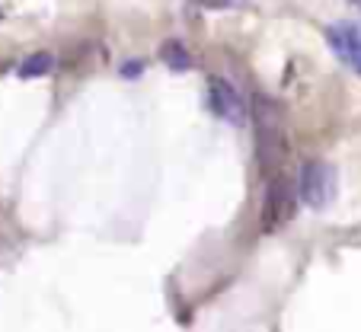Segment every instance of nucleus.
I'll list each match as a JSON object with an SVG mask.
<instances>
[{"mask_svg": "<svg viewBox=\"0 0 361 332\" xmlns=\"http://www.w3.org/2000/svg\"><path fill=\"white\" fill-rule=\"evenodd\" d=\"M294 185L288 183L285 176H272L266 189V202H262V230L272 233L279 227H285L288 221L294 217V208H298V198L294 195Z\"/></svg>", "mask_w": 361, "mask_h": 332, "instance_id": "3", "label": "nucleus"}, {"mask_svg": "<svg viewBox=\"0 0 361 332\" xmlns=\"http://www.w3.org/2000/svg\"><path fill=\"white\" fill-rule=\"evenodd\" d=\"M195 7L204 10H233V7H246V0H189Z\"/></svg>", "mask_w": 361, "mask_h": 332, "instance_id": "8", "label": "nucleus"}, {"mask_svg": "<svg viewBox=\"0 0 361 332\" xmlns=\"http://www.w3.org/2000/svg\"><path fill=\"white\" fill-rule=\"evenodd\" d=\"M326 39H329V48L342 58V64H348L361 77V29L355 23H333Z\"/></svg>", "mask_w": 361, "mask_h": 332, "instance_id": "5", "label": "nucleus"}, {"mask_svg": "<svg viewBox=\"0 0 361 332\" xmlns=\"http://www.w3.org/2000/svg\"><path fill=\"white\" fill-rule=\"evenodd\" d=\"M252 116H256V160L269 179L279 176L288 160V137L281 128V106L266 93L252 96Z\"/></svg>", "mask_w": 361, "mask_h": 332, "instance_id": "1", "label": "nucleus"}, {"mask_svg": "<svg viewBox=\"0 0 361 332\" xmlns=\"http://www.w3.org/2000/svg\"><path fill=\"white\" fill-rule=\"evenodd\" d=\"M160 58H164V64H170L173 70H189V68H192L189 51H185V48L179 45L176 39L164 42V48H160Z\"/></svg>", "mask_w": 361, "mask_h": 332, "instance_id": "7", "label": "nucleus"}, {"mask_svg": "<svg viewBox=\"0 0 361 332\" xmlns=\"http://www.w3.org/2000/svg\"><path fill=\"white\" fill-rule=\"evenodd\" d=\"M208 106L218 118L231 125H243L246 122V106L240 99V93L231 87V80L224 77H208Z\"/></svg>", "mask_w": 361, "mask_h": 332, "instance_id": "4", "label": "nucleus"}, {"mask_svg": "<svg viewBox=\"0 0 361 332\" xmlns=\"http://www.w3.org/2000/svg\"><path fill=\"white\" fill-rule=\"evenodd\" d=\"M51 68H55V54H51V51H35V54H29L26 61L20 64V77H23V80L45 77V74H51Z\"/></svg>", "mask_w": 361, "mask_h": 332, "instance_id": "6", "label": "nucleus"}, {"mask_svg": "<svg viewBox=\"0 0 361 332\" xmlns=\"http://www.w3.org/2000/svg\"><path fill=\"white\" fill-rule=\"evenodd\" d=\"M336 192V173L326 160H307L298 173V195L307 208H326Z\"/></svg>", "mask_w": 361, "mask_h": 332, "instance_id": "2", "label": "nucleus"}]
</instances>
